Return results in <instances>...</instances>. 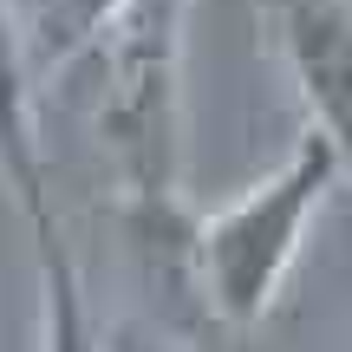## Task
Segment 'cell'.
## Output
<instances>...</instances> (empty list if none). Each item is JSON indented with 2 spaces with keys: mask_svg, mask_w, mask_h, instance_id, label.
<instances>
[{
  "mask_svg": "<svg viewBox=\"0 0 352 352\" xmlns=\"http://www.w3.org/2000/svg\"><path fill=\"white\" fill-rule=\"evenodd\" d=\"M33 254H39V352H111L65 235L59 228L33 235Z\"/></svg>",
  "mask_w": 352,
  "mask_h": 352,
  "instance_id": "obj_6",
  "label": "cell"
},
{
  "mask_svg": "<svg viewBox=\"0 0 352 352\" xmlns=\"http://www.w3.org/2000/svg\"><path fill=\"white\" fill-rule=\"evenodd\" d=\"M0 183L20 202L26 228L52 235V202H46V138H39V78L26 59L13 0H0Z\"/></svg>",
  "mask_w": 352,
  "mask_h": 352,
  "instance_id": "obj_4",
  "label": "cell"
},
{
  "mask_svg": "<svg viewBox=\"0 0 352 352\" xmlns=\"http://www.w3.org/2000/svg\"><path fill=\"white\" fill-rule=\"evenodd\" d=\"M131 0H20V39L26 59H33V78H59L72 72L78 59H98L104 33L118 26Z\"/></svg>",
  "mask_w": 352,
  "mask_h": 352,
  "instance_id": "obj_5",
  "label": "cell"
},
{
  "mask_svg": "<svg viewBox=\"0 0 352 352\" xmlns=\"http://www.w3.org/2000/svg\"><path fill=\"white\" fill-rule=\"evenodd\" d=\"M340 176H346L340 144L300 124L294 151L261 183H248L235 202L202 215L189 228V267H196L202 314H215L222 327H261L307 248V228L320 222L327 196L340 189Z\"/></svg>",
  "mask_w": 352,
  "mask_h": 352,
  "instance_id": "obj_1",
  "label": "cell"
},
{
  "mask_svg": "<svg viewBox=\"0 0 352 352\" xmlns=\"http://www.w3.org/2000/svg\"><path fill=\"white\" fill-rule=\"evenodd\" d=\"M183 20L189 0H131L104 33L98 144L131 209H170L183 164Z\"/></svg>",
  "mask_w": 352,
  "mask_h": 352,
  "instance_id": "obj_2",
  "label": "cell"
},
{
  "mask_svg": "<svg viewBox=\"0 0 352 352\" xmlns=\"http://www.w3.org/2000/svg\"><path fill=\"white\" fill-rule=\"evenodd\" d=\"M274 46L294 72L307 124L352 170V0H274Z\"/></svg>",
  "mask_w": 352,
  "mask_h": 352,
  "instance_id": "obj_3",
  "label": "cell"
}]
</instances>
